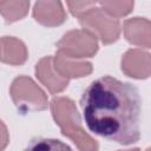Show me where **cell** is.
<instances>
[{
    "mask_svg": "<svg viewBox=\"0 0 151 151\" xmlns=\"http://www.w3.org/2000/svg\"><path fill=\"white\" fill-rule=\"evenodd\" d=\"M80 107L87 129L94 134L122 145L139 140L140 97L130 83L101 77L86 87Z\"/></svg>",
    "mask_w": 151,
    "mask_h": 151,
    "instance_id": "cell-1",
    "label": "cell"
},
{
    "mask_svg": "<svg viewBox=\"0 0 151 151\" xmlns=\"http://www.w3.org/2000/svg\"><path fill=\"white\" fill-rule=\"evenodd\" d=\"M50 109L55 124L60 127L63 134L70 138L81 151L98 150L96 139L87 134L81 125L80 116L73 100L66 97H55L50 103Z\"/></svg>",
    "mask_w": 151,
    "mask_h": 151,
    "instance_id": "cell-2",
    "label": "cell"
},
{
    "mask_svg": "<svg viewBox=\"0 0 151 151\" xmlns=\"http://www.w3.org/2000/svg\"><path fill=\"white\" fill-rule=\"evenodd\" d=\"M9 93L14 105L21 113L47 109V96L29 77L20 76L15 78L11 85Z\"/></svg>",
    "mask_w": 151,
    "mask_h": 151,
    "instance_id": "cell-3",
    "label": "cell"
},
{
    "mask_svg": "<svg viewBox=\"0 0 151 151\" xmlns=\"http://www.w3.org/2000/svg\"><path fill=\"white\" fill-rule=\"evenodd\" d=\"M79 24L105 45L117 41L120 35L119 20L106 13L103 8L92 7L79 17Z\"/></svg>",
    "mask_w": 151,
    "mask_h": 151,
    "instance_id": "cell-4",
    "label": "cell"
},
{
    "mask_svg": "<svg viewBox=\"0 0 151 151\" xmlns=\"http://www.w3.org/2000/svg\"><path fill=\"white\" fill-rule=\"evenodd\" d=\"M58 52L74 58L84 59L93 57L98 51L97 38L86 29H72L66 32L57 42Z\"/></svg>",
    "mask_w": 151,
    "mask_h": 151,
    "instance_id": "cell-5",
    "label": "cell"
},
{
    "mask_svg": "<svg viewBox=\"0 0 151 151\" xmlns=\"http://www.w3.org/2000/svg\"><path fill=\"white\" fill-rule=\"evenodd\" d=\"M122 71L125 76L134 79H146L151 73L150 53L140 48H132L122 58Z\"/></svg>",
    "mask_w": 151,
    "mask_h": 151,
    "instance_id": "cell-6",
    "label": "cell"
},
{
    "mask_svg": "<svg viewBox=\"0 0 151 151\" xmlns=\"http://www.w3.org/2000/svg\"><path fill=\"white\" fill-rule=\"evenodd\" d=\"M33 18L45 27L63 25L67 14L60 0H38L33 7Z\"/></svg>",
    "mask_w": 151,
    "mask_h": 151,
    "instance_id": "cell-7",
    "label": "cell"
},
{
    "mask_svg": "<svg viewBox=\"0 0 151 151\" xmlns=\"http://www.w3.org/2000/svg\"><path fill=\"white\" fill-rule=\"evenodd\" d=\"M35 76L38 80L52 93L57 94L66 90L70 79L61 77L53 66L52 57H44L35 65Z\"/></svg>",
    "mask_w": 151,
    "mask_h": 151,
    "instance_id": "cell-8",
    "label": "cell"
},
{
    "mask_svg": "<svg viewBox=\"0 0 151 151\" xmlns=\"http://www.w3.org/2000/svg\"><path fill=\"white\" fill-rule=\"evenodd\" d=\"M55 71L64 78H81L92 73V64L83 59H74L60 52L52 57Z\"/></svg>",
    "mask_w": 151,
    "mask_h": 151,
    "instance_id": "cell-9",
    "label": "cell"
},
{
    "mask_svg": "<svg viewBox=\"0 0 151 151\" xmlns=\"http://www.w3.org/2000/svg\"><path fill=\"white\" fill-rule=\"evenodd\" d=\"M125 39L136 46L150 48L151 45V25L145 18H132L124 22Z\"/></svg>",
    "mask_w": 151,
    "mask_h": 151,
    "instance_id": "cell-10",
    "label": "cell"
},
{
    "mask_svg": "<svg viewBox=\"0 0 151 151\" xmlns=\"http://www.w3.org/2000/svg\"><path fill=\"white\" fill-rule=\"evenodd\" d=\"M28 58L26 45L14 37L0 38V61L18 66L25 64Z\"/></svg>",
    "mask_w": 151,
    "mask_h": 151,
    "instance_id": "cell-11",
    "label": "cell"
},
{
    "mask_svg": "<svg viewBox=\"0 0 151 151\" xmlns=\"http://www.w3.org/2000/svg\"><path fill=\"white\" fill-rule=\"evenodd\" d=\"M29 8V0H4L0 2V14L7 24L24 19Z\"/></svg>",
    "mask_w": 151,
    "mask_h": 151,
    "instance_id": "cell-12",
    "label": "cell"
},
{
    "mask_svg": "<svg viewBox=\"0 0 151 151\" xmlns=\"http://www.w3.org/2000/svg\"><path fill=\"white\" fill-rule=\"evenodd\" d=\"M101 8L114 18L127 15L133 8V0H99Z\"/></svg>",
    "mask_w": 151,
    "mask_h": 151,
    "instance_id": "cell-13",
    "label": "cell"
},
{
    "mask_svg": "<svg viewBox=\"0 0 151 151\" xmlns=\"http://www.w3.org/2000/svg\"><path fill=\"white\" fill-rule=\"evenodd\" d=\"M96 2L97 0H66V4L72 15L78 17V18L81 14L90 11L92 7H94Z\"/></svg>",
    "mask_w": 151,
    "mask_h": 151,
    "instance_id": "cell-14",
    "label": "cell"
},
{
    "mask_svg": "<svg viewBox=\"0 0 151 151\" xmlns=\"http://www.w3.org/2000/svg\"><path fill=\"white\" fill-rule=\"evenodd\" d=\"M29 149H42V150H70V146L63 144L60 140L54 139H35L32 140V144L28 146Z\"/></svg>",
    "mask_w": 151,
    "mask_h": 151,
    "instance_id": "cell-15",
    "label": "cell"
},
{
    "mask_svg": "<svg viewBox=\"0 0 151 151\" xmlns=\"http://www.w3.org/2000/svg\"><path fill=\"white\" fill-rule=\"evenodd\" d=\"M9 142V134L6 125L2 120H0V150H4Z\"/></svg>",
    "mask_w": 151,
    "mask_h": 151,
    "instance_id": "cell-16",
    "label": "cell"
},
{
    "mask_svg": "<svg viewBox=\"0 0 151 151\" xmlns=\"http://www.w3.org/2000/svg\"><path fill=\"white\" fill-rule=\"evenodd\" d=\"M2 1H4V0H0V2H2Z\"/></svg>",
    "mask_w": 151,
    "mask_h": 151,
    "instance_id": "cell-17",
    "label": "cell"
}]
</instances>
